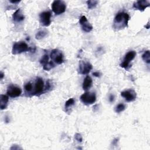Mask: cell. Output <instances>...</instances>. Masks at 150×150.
I'll list each match as a JSON object with an SVG mask.
<instances>
[{
  "mask_svg": "<svg viewBox=\"0 0 150 150\" xmlns=\"http://www.w3.org/2000/svg\"><path fill=\"white\" fill-rule=\"evenodd\" d=\"M129 19V15L125 12H120L115 15L112 27L115 30H121L128 27V23Z\"/></svg>",
  "mask_w": 150,
  "mask_h": 150,
  "instance_id": "6da1fadb",
  "label": "cell"
},
{
  "mask_svg": "<svg viewBox=\"0 0 150 150\" xmlns=\"http://www.w3.org/2000/svg\"><path fill=\"white\" fill-rule=\"evenodd\" d=\"M32 50V48L29 47L26 42L23 41H20L13 43L12 49V54L15 55L27 51Z\"/></svg>",
  "mask_w": 150,
  "mask_h": 150,
  "instance_id": "7a4b0ae2",
  "label": "cell"
},
{
  "mask_svg": "<svg viewBox=\"0 0 150 150\" xmlns=\"http://www.w3.org/2000/svg\"><path fill=\"white\" fill-rule=\"evenodd\" d=\"M47 90H49L47 87V85H46V86L45 87L43 79L39 77H36L35 82L34 90L32 93V96H39L43 94Z\"/></svg>",
  "mask_w": 150,
  "mask_h": 150,
  "instance_id": "3957f363",
  "label": "cell"
},
{
  "mask_svg": "<svg viewBox=\"0 0 150 150\" xmlns=\"http://www.w3.org/2000/svg\"><path fill=\"white\" fill-rule=\"evenodd\" d=\"M52 9L56 15H59L65 12L66 4L63 1L56 0L52 4Z\"/></svg>",
  "mask_w": 150,
  "mask_h": 150,
  "instance_id": "277c9868",
  "label": "cell"
},
{
  "mask_svg": "<svg viewBox=\"0 0 150 150\" xmlns=\"http://www.w3.org/2000/svg\"><path fill=\"white\" fill-rule=\"evenodd\" d=\"M136 56V52L134 50L129 51L126 54L122 60V62L120 64V66L125 70H128L131 67V65L130 64L131 61H132Z\"/></svg>",
  "mask_w": 150,
  "mask_h": 150,
  "instance_id": "5b68a950",
  "label": "cell"
},
{
  "mask_svg": "<svg viewBox=\"0 0 150 150\" xmlns=\"http://www.w3.org/2000/svg\"><path fill=\"white\" fill-rule=\"evenodd\" d=\"M80 100L86 105L93 104L96 100L95 93L86 92L80 96Z\"/></svg>",
  "mask_w": 150,
  "mask_h": 150,
  "instance_id": "8992f818",
  "label": "cell"
},
{
  "mask_svg": "<svg viewBox=\"0 0 150 150\" xmlns=\"http://www.w3.org/2000/svg\"><path fill=\"white\" fill-rule=\"evenodd\" d=\"M93 66L89 62L87 61L80 60L79 64V73L81 74H87L90 73L92 70Z\"/></svg>",
  "mask_w": 150,
  "mask_h": 150,
  "instance_id": "52a82bcc",
  "label": "cell"
},
{
  "mask_svg": "<svg viewBox=\"0 0 150 150\" xmlns=\"http://www.w3.org/2000/svg\"><path fill=\"white\" fill-rule=\"evenodd\" d=\"M50 56L52 60L57 64H61L64 62L63 54L62 52L58 49L52 50Z\"/></svg>",
  "mask_w": 150,
  "mask_h": 150,
  "instance_id": "ba28073f",
  "label": "cell"
},
{
  "mask_svg": "<svg viewBox=\"0 0 150 150\" xmlns=\"http://www.w3.org/2000/svg\"><path fill=\"white\" fill-rule=\"evenodd\" d=\"M51 12L50 11H44L39 14V20L42 25L49 26L51 23Z\"/></svg>",
  "mask_w": 150,
  "mask_h": 150,
  "instance_id": "9c48e42d",
  "label": "cell"
},
{
  "mask_svg": "<svg viewBox=\"0 0 150 150\" xmlns=\"http://www.w3.org/2000/svg\"><path fill=\"white\" fill-rule=\"evenodd\" d=\"M40 63L43 66V69L46 71H49L54 67L55 65L53 62L49 61V57L47 54H44L40 60Z\"/></svg>",
  "mask_w": 150,
  "mask_h": 150,
  "instance_id": "30bf717a",
  "label": "cell"
},
{
  "mask_svg": "<svg viewBox=\"0 0 150 150\" xmlns=\"http://www.w3.org/2000/svg\"><path fill=\"white\" fill-rule=\"evenodd\" d=\"M6 93L10 97L15 98L19 97L21 94L22 90L19 87L13 84H10L7 88Z\"/></svg>",
  "mask_w": 150,
  "mask_h": 150,
  "instance_id": "8fae6325",
  "label": "cell"
},
{
  "mask_svg": "<svg viewBox=\"0 0 150 150\" xmlns=\"http://www.w3.org/2000/svg\"><path fill=\"white\" fill-rule=\"evenodd\" d=\"M121 96L124 97L127 102L134 101L137 97V94L132 89H129L122 91L121 93Z\"/></svg>",
  "mask_w": 150,
  "mask_h": 150,
  "instance_id": "7c38bea8",
  "label": "cell"
},
{
  "mask_svg": "<svg viewBox=\"0 0 150 150\" xmlns=\"http://www.w3.org/2000/svg\"><path fill=\"white\" fill-rule=\"evenodd\" d=\"M79 23L81 25L82 30L85 32H90L93 29L92 25L88 21L87 18L83 15L79 19Z\"/></svg>",
  "mask_w": 150,
  "mask_h": 150,
  "instance_id": "4fadbf2b",
  "label": "cell"
},
{
  "mask_svg": "<svg viewBox=\"0 0 150 150\" xmlns=\"http://www.w3.org/2000/svg\"><path fill=\"white\" fill-rule=\"evenodd\" d=\"M150 4L149 1L146 0L137 1L135 2L133 4V8L140 11H144L146 8L149 7Z\"/></svg>",
  "mask_w": 150,
  "mask_h": 150,
  "instance_id": "5bb4252c",
  "label": "cell"
},
{
  "mask_svg": "<svg viewBox=\"0 0 150 150\" xmlns=\"http://www.w3.org/2000/svg\"><path fill=\"white\" fill-rule=\"evenodd\" d=\"M25 19V16L21 9H18L12 15V20L14 22H21Z\"/></svg>",
  "mask_w": 150,
  "mask_h": 150,
  "instance_id": "9a60e30c",
  "label": "cell"
},
{
  "mask_svg": "<svg viewBox=\"0 0 150 150\" xmlns=\"http://www.w3.org/2000/svg\"><path fill=\"white\" fill-rule=\"evenodd\" d=\"M93 84V80L90 76H87L83 82V89L84 90H88L91 87Z\"/></svg>",
  "mask_w": 150,
  "mask_h": 150,
  "instance_id": "2e32d148",
  "label": "cell"
},
{
  "mask_svg": "<svg viewBox=\"0 0 150 150\" xmlns=\"http://www.w3.org/2000/svg\"><path fill=\"white\" fill-rule=\"evenodd\" d=\"M9 101V97L6 95L1 94V105L0 108L1 110H5L7 108L8 103Z\"/></svg>",
  "mask_w": 150,
  "mask_h": 150,
  "instance_id": "e0dca14e",
  "label": "cell"
},
{
  "mask_svg": "<svg viewBox=\"0 0 150 150\" xmlns=\"http://www.w3.org/2000/svg\"><path fill=\"white\" fill-rule=\"evenodd\" d=\"M75 104V101L73 98H69L65 103L64 105V108H65V111L66 112H71V107L74 105Z\"/></svg>",
  "mask_w": 150,
  "mask_h": 150,
  "instance_id": "ac0fdd59",
  "label": "cell"
},
{
  "mask_svg": "<svg viewBox=\"0 0 150 150\" xmlns=\"http://www.w3.org/2000/svg\"><path fill=\"white\" fill-rule=\"evenodd\" d=\"M33 90V86L31 82H28L25 85V91L26 96H32Z\"/></svg>",
  "mask_w": 150,
  "mask_h": 150,
  "instance_id": "d6986e66",
  "label": "cell"
},
{
  "mask_svg": "<svg viewBox=\"0 0 150 150\" xmlns=\"http://www.w3.org/2000/svg\"><path fill=\"white\" fill-rule=\"evenodd\" d=\"M47 35V30L45 29H42L37 32L35 35V38L36 39H41L45 38Z\"/></svg>",
  "mask_w": 150,
  "mask_h": 150,
  "instance_id": "ffe728a7",
  "label": "cell"
},
{
  "mask_svg": "<svg viewBox=\"0 0 150 150\" xmlns=\"http://www.w3.org/2000/svg\"><path fill=\"white\" fill-rule=\"evenodd\" d=\"M142 60L146 63H150V52L149 50H146L142 54Z\"/></svg>",
  "mask_w": 150,
  "mask_h": 150,
  "instance_id": "44dd1931",
  "label": "cell"
},
{
  "mask_svg": "<svg viewBox=\"0 0 150 150\" xmlns=\"http://www.w3.org/2000/svg\"><path fill=\"white\" fill-rule=\"evenodd\" d=\"M86 3L87 5L88 9H92L97 6L98 2V1H96V0H91V1H87L86 2Z\"/></svg>",
  "mask_w": 150,
  "mask_h": 150,
  "instance_id": "7402d4cb",
  "label": "cell"
},
{
  "mask_svg": "<svg viewBox=\"0 0 150 150\" xmlns=\"http://www.w3.org/2000/svg\"><path fill=\"white\" fill-rule=\"evenodd\" d=\"M125 105L123 103H120L119 104H118L115 108V112L117 113H120L123 111H124L125 110Z\"/></svg>",
  "mask_w": 150,
  "mask_h": 150,
  "instance_id": "603a6c76",
  "label": "cell"
},
{
  "mask_svg": "<svg viewBox=\"0 0 150 150\" xmlns=\"http://www.w3.org/2000/svg\"><path fill=\"white\" fill-rule=\"evenodd\" d=\"M74 138L78 142H81L82 140H83V138L82 136L79 133H76L74 135Z\"/></svg>",
  "mask_w": 150,
  "mask_h": 150,
  "instance_id": "cb8c5ba5",
  "label": "cell"
},
{
  "mask_svg": "<svg viewBox=\"0 0 150 150\" xmlns=\"http://www.w3.org/2000/svg\"><path fill=\"white\" fill-rule=\"evenodd\" d=\"M114 99H115L114 96L113 94H110V96L109 97V101H110V102L112 103L114 101Z\"/></svg>",
  "mask_w": 150,
  "mask_h": 150,
  "instance_id": "d4e9b609",
  "label": "cell"
},
{
  "mask_svg": "<svg viewBox=\"0 0 150 150\" xmlns=\"http://www.w3.org/2000/svg\"><path fill=\"white\" fill-rule=\"evenodd\" d=\"M93 75L97 77H100V73L98 71H95V72L93 73Z\"/></svg>",
  "mask_w": 150,
  "mask_h": 150,
  "instance_id": "484cf974",
  "label": "cell"
},
{
  "mask_svg": "<svg viewBox=\"0 0 150 150\" xmlns=\"http://www.w3.org/2000/svg\"><path fill=\"white\" fill-rule=\"evenodd\" d=\"M118 139H117V138L114 139L112 141V145H117V142H118Z\"/></svg>",
  "mask_w": 150,
  "mask_h": 150,
  "instance_id": "4316f807",
  "label": "cell"
},
{
  "mask_svg": "<svg viewBox=\"0 0 150 150\" xmlns=\"http://www.w3.org/2000/svg\"><path fill=\"white\" fill-rule=\"evenodd\" d=\"M9 2L15 4H18V3L20 2V1H10Z\"/></svg>",
  "mask_w": 150,
  "mask_h": 150,
  "instance_id": "83f0119b",
  "label": "cell"
},
{
  "mask_svg": "<svg viewBox=\"0 0 150 150\" xmlns=\"http://www.w3.org/2000/svg\"><path fill=\"white\" fill-rule=\"evenodd\" d=\"M4 77V73L2 72V71H1V73H0V79L2 80Z\"/></svg>",
  "mask_w": 150,
  "mask_h": 150,
  "instance_id": "f1b7e54d",
  "label": "cell"
},
{
  "mask_svg": "<svg viewBox=\"0 0 150 150\" xmlns=\"http://www.w3.org/2000/svg\"><path fill=\"white\" fill-rule=\"evenodd\" d=\"M145 28H147V29H149V23H147V25L145 26Z\"/></svg>",
  "mask_w": 150,
  "mask_h": 150,
  "instance_id": "f546056e",
  "label": "cell"
}]
</instances>
